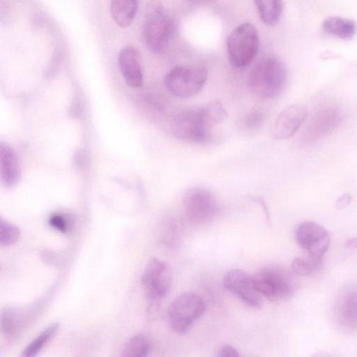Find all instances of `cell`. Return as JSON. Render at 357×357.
Segmentation results:
<instances>
[{"mask_svg":"<svg viewBox=\"0 0 357 357\" xmlns=\"http://www.w3.org/2000/svg\"><path fill=\"white\" fill-rule=\"evenodd\" d=\"M252 278L257 291L272 301L286 300L298 288L295 273L280 265L266 266Z\"/></svg>","mask_w":357,"mask_h":357,"instance_id":"1","label":"cell"},{"mask_svg":"<svg viewBox=\"0 0 357 357\" xmlns=\"http://www.w3.org/2000/svg\"><path fill=\"white\" fill-rule=\"evenodd\" d=\"M286 81L284 65L278 58L271 56L262 59L252 68L248 77V85L255 95L271 98L282 91Z\"/></svg>","mask_w":357,"mask_h":357,"instance_id":"2","label":"cell"},{"mask_svg":"<svg viewBox=\"0 0 357 357\" xmlns=\"http://www.w3.org/2000/svg\"><path fill=\"white\" fill-rule=\"evenodd\" d=\"M177 30L174 18L158 3L150 8L142 26V37L149 50L161 53L168 47Z\"/></svg>","mask_w":357,"mask_h":357,"instance_id":"3","label":"cell"},{"mask_svg":"<svg viewBox=\"0 0 357 357\" xmlns=\"http://www.w3.org/2000/svg\"><path fill=\"white\" fill-rule=\"evenodd\" d=\"M207 77V70L202 66L180 65L166 74L164 83L167 90L174 96L188 98L202 89Z\"/></svg>","mask_w":357,"mask_h":357,"instance_id":"4","label":"cell"},{"mask_svg":"<svg viewBox=\"0 0 357 357\" xmlns=\"http://www.w3.org/2000/svg\"><path fill=\"white\" fill-rule=\"evenodd\" d=\"M259 45L257 30L250 23L236 27L227 40L229 60L236 68L248 66L256 56Z\"/></svg>","mask_w":357,"mask_h":357,"instance_id":"5","label":"cell"},{"mask_svg":"<svg viewBox=\"0 0 357 357\" xmlns=\"http://www.w3.org/2000/svg\"><path fill=\"white\" fill-rule=\"evenodd\" d=\"M171 130L175 137L190 143H204L212 135L201 107L183 109L173 117Z\"/></svg>","mask_w":357,"mask_h":357,"instance_id":"6","label":"cell"},{"mask_svg":"<svg viewBox=\"0 0 357 357\" xmlns=\"http://www.w3.org/2000/svg\"><path fill=\"white\" fill-rule=\"evenodd\" d=\"M203 299L195 293H184L169 305L167 317L170 327L178 333H185L205 312Z\"/></svg>","mask_w":357,"mask_h":357,"instance_id":"7","label":"cell"},{"mask_svg":"<svg viewBox=\"0 0 357 357\" xmlns=\"http://www.w3.org/2000/svg\"><path fill=\"white\" fill-rule=\"evenodd\" d=\"M145 294L151 302H158L169 292L172 282V271L165 261L151 259L141 277Z\"/></svg>","mask_w":357,"mask_h":357,"instance_id":"8","label":"cell"},{"mask_svg":"<svg viewBox=\"0 0 357 357\" xmlns=\"http://www.w3.org/2000/svg\"><path fill=\"white\" fill-rule=\"evenodd\" d=\"M183 206L189 220L196 225L210 222L218 210L214 195L202 187L192 188L185 193Z\"/></svg>","mask_w":357,"mask_h":357,"instance_id":"9","label":"cell"},{"mask_svg":"<svg viewBox=\"0 0 357 357\" xmlns=\"http://www.w3.org/2000/svg\"><path fill=\"white\" fill-rule=\"evenodd\" d=\"M295 237L298 245L307 255L318 260L322 259L331 243L328 231L321 225L310 220L303 221L298 225Z\"/></svg>","mask_w":357,"mask_h":357,"instance_id":"10","label":"cell"},{"mask_svg":"<svg viewBox=\"0 0 357 357\" xmlns=\"http://www.w3.org/2000/svg\"><path fill=\"white\" fill-rule=\"evenodd\" d=\"M223 285L244 303L252 307H259L263 303L262 295L256 289L252 276L241 269H233L224 276Z\"/></svg>","mask_w":357,"mask_h":357,"instance_id":"11","label":"cell"},{"mask_svg":"<svg viewBox=\"0 0 357 357\" xmlns=\"http://www.w3.org/2000/svg\"><path fill=\"white\" fill-rule=\"evenodd\" d=\"M342 113L336 107H327L319 110L310 122L302 141L312 143L319 139L337 126L342 119Z\"/></svg>","mask_w":357,"mask_h":357,"instance_id":"12","label":"cell"},{"mask_svg":"<svg viewBox=\"0 0 357 357\" xmlns=\"http://www.w3.org/2000/svg\"><path fill=\"white\" fill-rule=\"evenodd\" d=\"M335 319L338 326L347 332L357 329V286L343 290L335 305Z\"/></svg>","mask_w":357,"mask_h":357,"instance_id":"13","label":"cell"},{"mask_svg":"<svg viewBox=\"0 0 357 357\" xmlns=\"http://www.w3.org/2000/svg\"><path fill=\"white\" fill-rule=\"evenodd\" d=\"M307 109L301 104H293L285 107L278 116L273 135L277 139L291 137L301 128L307 116Z\"/></svg>","mask_w":357,"mask_h":357,"instance_id":"14","label":"cell"},{"mask_svg":"<svg viewBox=\"0 0 357 357\" xmlns=\"http://www.w3.org/2000/svg\"><path fill=\"white\" fill-rule=\"evenodd\" d=\"M119 66L126 83L133 88L143 84V73L138 51L131 46L121 50L118 58Z\"/></svg>","mask_w":357,"mask_h":357,"instance_id":"15","label":"cell"},{"mask_svg":"<svg viewBox=\"0 0 357 357\" xmlns=\"http://www.w3.org/2000/svg\"><path fill=\"white\" fill-rule=\"evenodd\" d=\"M0 172L3 184L15 186L20 178V167L13 149L6 143H0Z\"/></svg>","mask_w":357,"mask_h":357,"instance_id":"16","label":"cell"},{"mask_svg":"<svg viewBox=\"0 0 357 357\" xmlns=\"http://www.w3.org/2000/svg\"><path fill=\"white\" fill-rule=\"evenodd\" d=\"M325 33L340 39H351L356 33L354 21L340 17H331L324 20L322 24Z\"/></svg>","mask_w":357,"mask_h":357,"instance_id":"17","label":"cell"},{"mask_svg":"<svg viewBox=\"0 0 357 357\" xmlns=\"http://www.w3.org/2000/svg\"><path fill=\"white\" fill-rule=\"evenodd\" d=\"M137 7V0H112L110 12L116 24L126 27L132 22Z\"/></svg>","mask_w":357,"mask_h":357,"instance_id":"18","label":"cell"},{"mask_svg":"<svg viewBox=\"0 0 357 357\" xmlns=\"http://www.w3.org/2000/svg\"><path fill=\"white\" fill-rule=\"evenodd\" d=\"M263 23L273 26L279 21L282 11V0H254Z\"/></svg>","mask_w":357,"mask_h":357,"instance_id":"19","label":"cell"},{"mask_svg":"<svg viewBox=\"0 0 357 357\" xmlns=\"http://www.w3.org/2000/svg\"><path fill=\"white\" fill-rule=\"evenodd\" d=\"M152 341L146 334L133 335L125 344L121 356L123 357H145L152 348Z\"/></svg>","mask_w":357,"mask_h":357,"instance_id":"20","label":"cell"},{"mask_svg":"<svg viewBox=\"0 0 357 357\" xmlns=\"http://www.w3.org/2000/svg\"><path fill=\"white\" fill-rule=\"evenodd\" d=\"M58 324H54L44 329L33 340H32L22 351L20 356H36L43 348L44 345L54 335L58 329Z\"/></svg>","mask_w":357,"mask_h":357,"instance_id":"21","label":"cell"},{"mask_svg":"<svg viewBox=\"0 0 357 357\" xmlns=\"http://www.w3.org/2000/svg\"><path fill=\"white\" fill-rule=\"evenodd\" d=\"M201 108L206 121L211 128L221 124L227 118V112L220 101H211Z\"/></svg>","mask_w":357,"mask_h":357,"instance_id":"22","label":"cell"},{"mask_svg":"<svg viewBox=\"0 0 357 357\" xmlns=\"http://www.w3.org/2000/svg\"><path fill=\"white\" fill-rule=\"evenodd\" d=\"M20 236V228L5 220L2 217L0 218V245L8 247L15 243Z\"/></svg>","mask_w":357,"mask_h":357,"instance_id":"23","label":"cell"},{"mask_svg":"<svg viewBox=\"0 0 357 357\" xmlns=\"http://www.w3.org/2000/svg\"><path fill=\"white\" fill-rule=\"evenodd\" d=\"M321 260L315 259L310 257H296L291 262L292 271L298 275L312 274L319 267Z\"/></svg>","mask_w":357,"mask_h":357,"instance_id":"24","label":"cell"},{"mask_svg":"<svg viewBox=\"0 0 357 357\" xmlns=\"http://www.w3.org/2000/svg\"><path fill=\"white\" fill-rule=\"evenodd\" d=\"M50 226L63 233H68L71 227L70 220L64 215L55 213L52 215L48 221Z\"/></svg>","mask_w":357,"mask_h":357,"instance_id":"25","label":"cell"},{"mask_svg":"<svg viewBox=\"0 0 357 357\" xmlns=\"http://www.w3.org/2000/svg\"><path fill=\"white\" fill-rule=\"evenodd\" d=\"M263 119L264 116L260 112L252 111L246 115L245 125L249 130H255L261 126Z\"/></svg>","mask_w":357,"mask_h":357,"instance_id":"26","label":"cell"},{"mask_svg":"<svg viewBox=\"0 0 357 357\" xmlns=\"http://www.w3.org/2000/svg\"><path fill=\"white\" fill-rule=\"evenodd\" d=\"M238 356V351L229 344L222 346L218 351V356L220 357H236Z\"/></svg>","mask_w":357,"mask_h":357,"instance_id":"27","label":"cell"},{"mask_svg":"<svg viewBox=\"0 0 357 357\" xmlns=\"http://www.w3.org/2000/svg\"><path fill=\"white\" fill-rule=\"evenodd\" d=\"M352 197L349 194H344L340 197L336 202V207L339 209L343 208L349 204Z\"/></svg>","mask_w":357,"mask_h":357,"instance_id":"28","label":"cell"},{"mask_svg":"<svg viewBox=\"0 0 357 357\" xmlns=\"http://www.w3.org/2000/svg\"><path fill=\"white\" fill-rule=\"evenodd\" d=\"M344 245L347 248L357 250V236L348 239Z\"/></svg>","mask_w":357,"mask_h":357,"instance_id":"29","label":"cell"},{"mask_svg":"<svg viewBox=\"0 0 357 357\" xmlns=\"http://www.w3.org/2000/svg\"><path fill=\"white\" fill-rule=\"evenodd\" d=\"M187 1H192V2H199V1H206V0H187Z\"/></svg>","mask_w":357,"mask_h":357,"instance_id":"30","label":"cell"}]
</instances>
